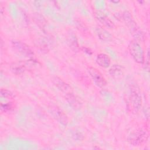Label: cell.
<instances>
[{"instance_id":"7a4b0ae2","label":"cell","mask_w":150,"mask_h":150,"mask_svg":"<svg viewBox=\"0 0 150 150\" xmlns=\"http://www.w3.org/2000/svg\"><path fill=\"white\" fill-rule=\"evenodd\" d=\"M128 103L132 111L137 112L142 105V98L139 88L137 85H132L130 88Z\"/></svg>"},{"instance_id":"7c38bea8","label":"cell","mask_w":150,"mask_h":150,"mask_svg":"<svg viewBox=\"0 0 150 150\" xmlns=\"http://www.w3.org/2000/svg\"><path fill=\"white\" fill-rule=\"evenodd\" d=\"M96 32L98 38L103 41L110 42L112 39V35L108 30L101 26L96 28Z\"/></svg>"},{"instance_id":"9a60e30c","label":"cell","mask_w":150,"mask_h":150,"mask_svg":"<svg viewBox=\"0 0 150 150\" xmlns=\"http://www.w3.org/2000/svg\"><path fill=\"white\" fill-rule=\"evenodd\" d=\"M110 75L114 78H118L124 73V68L120 64H113L108 70Z\"/></svg>"},{"instance_id":"277c9868","label":"cell","mask_w":150,"mask_h":150,"mask_svg":"<svg viewBox=\"0 0 150 150\" xmlns=\"http://www.w3.org/2000/svg\"><path fill=\"white\" fill-rule=\"evenodd\" d=\"M12 46L18 53L25 57L32 59L34 57V53L30 47L20 40H13L11 42Z\"/></svg>"},{"instance_id":"4fadbf2b","label":"cell","mask_w":150,"mask_h":150,"mask_svg":"<svg viewBox=\"0 0 150 150\" xmlns=\"http://www.w3.org/2000/svg\"><path fill=\"white\" fill-rule=\"evenodd\" d=\"M26 64L23 62H16L12 63L10 66L11 71L17 75L22 74L26 70Z\"/></svg>"},{"instance_id":"5bb4252c","label":"cell","mask_w":150,"mask_h":150,"mask_svg":"<svg viewBox=\"0 0 150 150\" xmlns=\"http://www.w3.org/2000/svg\"><path fill=\"white\" fill-rule=\"evenodd\" d=\"M67 43L70 48L74 51H77L79 49V45L76 34L71 30L68 33L67 36Z\"/></svg>"},{"instance_id":"3957f363","label":"cell","mask_w":150,"mask_h":150,"mask_svg":"<svg viewBox=\"0 0 150 150\" xmlns=\"http://www.w3.org/2000/svg\"><path fill=\"white\" fill-rule=\"evenodd\" d=\"M128 51L134 60L139 64H142L145 60L144 50L138 42L133 40L128 44Z\"/></svg>"},{"instance_id":"52a82bcc","label":"cell","mask_w":150,"mask_h":150,"mask_svg":"<svg viewBox=\"0 0 150 150\" xmlns=\"http://www.w3.org/2000/svg\"><path fill=\"white\" fill-rule=\"evenodd\" d=\"M94 17L103 26L108 29H113L115 25L112 21L103 12L101 11H96L94 12Z\"/></svg>"},{"instance_id":"8fae6325","label":"cell","mask_w":150,"mask_h":150,"mask_svg":"<svg viewBox=\"0 0 150 150\" xmlns=\"http://www.w3.org/2000/svg\"><path fill=\"white\" fill-rule=\"evenodd\" d=\"M96 63L100 67L107 68L111 64V59L110 56L104 53H99L96 57Z\"/></svg>"},{"instance_id":"ac0fdd59","label":"cell","mask_w":150,"mask_h":150,"mask_svg":"<svg viewBox=\"0 0 150 150\" xmlns=\"http://www.w3.org/2000/svg\"><path fill=\"white\" fill-rule=\"evenodd\" d=\"M149 51H148L147 55H146V59H145V60H144V62L145 61V63H146V64H145V69H147V70L149 69Z\"/></svg>"},{"instance_id":"9c48e42d","label":"cell","mask_w":150,"mask_h":150,"mask_svg":"<svg viewBox=\"0 0 150 150\" xmlns=\"http://www.w3.org/2000/svg\"><path fill=\"white\" fill-rule=\"evenodd\" d=\"M65 98L71 108L75 110H80L82 107V104L80 100L71 92L66 94Z\"/></svg>"},{"instance_id":"30bf717a","label":"cell","mask_w":150,"mask_h":150,"mask_svg":"<svg viewBox=\"0 0 150 150\" xmlns=\"http://www.w3.org/2000/svg\"><path fill=\"white\" fill-rule=\"evenodd\" d=\"M51 110V113L60 123L63 125H66L67 124V118L66 115L57 107H52L50 108Z\"/></svg>"},{"instance_id":"ba28073f","label":"cell","mask_w":150,"mask_h":150,"mask_svg":"<svg viewBox=\"0 0 150 150\" xmlns=\"http://www.w3.org/2000/svg\"><path fill=\"white\" fill-rule=\"evenodd\" d=\"M52 81L57 88L65 93L66 94L71 92V87L60 77L57 76H54L52 79Z\"/></svg>"},{"instance_id":"e0dca14e","label":"cell","mask_w":150,"mask_h":150,"mask_svg":"<svg viewBox=\"0 0 150 150\" xmlns=\"http://www.w3.org/2000/svg\"><path fill=\"white\" fill-rule=\"evenodd\" d=\"M1 97L7 100H12L14 98V95L11 91L5 88H1Z\"/></svg>"},{"instance_id":"2e32d148","label":"cell","mask_w":150,"mask_h":150,"mask_svg":"<svg viewBox=\"0 0 150 150\" xmlns=\"http://www.w3.org/2000/svg\"><path fill=\"white\" fill-rule=\"evenodd\" d=\"M15 107L14 102L10 101L5 103H1V112H8L13 110Z\"/></svg>"},{"instance_id":"d6986e66","label":"cell","mask_w":150,"mask_h":150,"mask_svg":"<svg viewBox=\"0 0 150 150\" xmlns=\"http://www.w3.org/2000/svg\"><path fill=\"white\" fill-rule=\"evenodd\" d=\"M82 50L88 54H92V51L90 50V49L86 47H82Z\"/></svg>"},{"instance_id":"8992f818","label":"cell","mask_w":150,"mask_h":150,"mask_svg":"<svg viewBox=\"0 0 150 150\" xmlns=\"http://www.w3.org/2000/svg\"><path fill=\"white\" fill-rule=\"evenodd\" d=\"M148 135L144 130L141 129L132 133L128 138V142L134 146H138L141 145L147 138Z\"/></svg>"},{"instance_id":"6da1fadb","label":"cell","mask_w":150,"mask_h":150,"mask_svg":"<svg viewBox=\"0 0 150 150\" xmlns=\"http://www.w3.org/2000/svg\"><path fill=\"white\" fill-rule=\"evenodd\" d=\"M122 18L134 38L139 40H141L144 38L143 32L139 29L137 23L133 19L132 15L128 11L124 12L122 15Z\"/></svg>"},{"instance_id":"5b68a950","label":"cell","mask_w":150,"mask_h":150,"mask_svg":"<svg viewBox=\"0 0 150 150\" xmlns=\"http://www.w3.org/2000/svg\"><path fill=\"white\" fill-rule=\"evenodd\" d=\"M87 70L90 77L97 86L102 88L106 86L107 81L105 79L101 72H100L97 69L93 67H88Z\"/></svg>"}]
</instances>
